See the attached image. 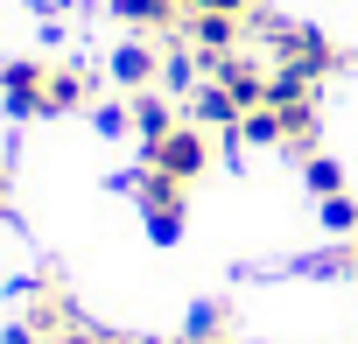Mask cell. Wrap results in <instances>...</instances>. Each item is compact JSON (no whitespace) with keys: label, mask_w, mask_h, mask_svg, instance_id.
I'll use <instances>...</instances> for the list:
<instances>
[{"label":"cell","mask_w":358,"mask_h":344,"mask_svg":"<svg viewBox=\"0 0 358 344\" xmlns=\"http://www.w3.org/2000/svg\"><path fill=\"white\" fill-rule=\"evenodd\" d=\"M127 190H134V204H141V218H148V232L162 239V246H176L183 239V218H190V183H176V176H162V169H134L127 176Z\"/></svg>","instance_id":"cell-1"},{"label":"cell","mask_w":358,"mask_h":344,"mask_svg":"<svg viewBox=\"0 0 358 344\" xmlns=\"http://www.w3.org/2000/svg\"><path fill=\"white\" fill-rule=\"evenodd\" d=\"M260 36H267V50H274L288 71H302V78H316V85L344 64V50H337L323 29H302V22H274V15H267V22H260Z\"/></svg>","instance_id":"cell-2"},{"label":"cell","mask_w":358,"mask_h":344,"mask_svg":"<svg viewBox=\"0 0 358 344\" xmlns=\"http://www.w3.org/2000/svg\"><path fill=\"white\" fill-rule=\"evenodd\" d=\"M148 155V169H162V176H176V183H197L204 169H211V127H197V120H176L162 141H148L141 148Z\"/></svg>","instance_id":"cell-3"},{"label":"cell","mask_w":358,"mask_h":344,"mask_svg":"<svg viewBox=\"0 0 358 344\" xmlns=\"http://www.w3.org/2000/svg\"><path fill=\"white\" fill-rule=\"evenodd\" d=\"M50 71H57V64H36V57H22V64L0 71V99H8V113L43 120V113H50Z\"/></svg>","instance_id":"cell-4"},{"label":"cell","mask_w":358,"mask_h":344,"mask_svg":"<svg viewBox=\"0 0 358 344\" xmlns=\"http://www.w3.org/2000/svg\"><path fill=\"white\" fill-rule=\"evenodd\" d=\"M183 36L197 43V57H204V71H211L218 57H232V50H239V15H211V8H190V15H183Z\"/></svg>","instance_id":"cell-5"},{"label":"cell","mask_w":358,"mask_h":344,"mask_svg":"<svg viewBox=\"0 0 358 344\" xmlns=\"http://www.w3.org/2000/svg\"><path fill=\"white\" fill-rule=\"evenodd\" d=\"M316 127H323L316 99H274V134H281V148L316 155Z\"/></svg>","instance_id":"cell-6"},{"label":"cell","mask_w":358,"mask_h":344,"mask_svg":"<svg viewBox=\"0 0 358 344\" xmlns=\"http://www.w3.org/2000/svg\"><path fill=\"white\" fill-rule=\"evenodd\" d=\"M155 78H162V50H155V43L134 36V43L113 50V85H120V92H148Z\"/></svg>","instance_id":"cell-7"},{"label":"cell","mask_w":358,"mask_h":344,"mask_svg":"<svg viewBox=\"0 0 358 344\" xmlns=\"http://www.w3.org/2000/svg\"><path fill=\"white\" fill-rule=\"evenodd\" d=\"M211 78L239 99V113L267 106V71H260V64H246V57H218V64H211Z\"/></svg>","instance_id":"cell-8"},{"label":"cell","mask_w":358,"mask_h":344,"mask_svg":"<svg viewBox=\"0 0 358 344\" xmlns=\"http://www.w3.org/2000/svg\"><path fill=\"white\" fill-rule=\"evenodd\" d=\"M190 120H197V127H218V134H239L246 113H239V99H232L218 78H204V85L190 92Z\"/></svg>","instance_id":"cell-9"},{"label":"cell","mask_w":358,"mask_h":344,"mask_svg":"<svg viewBox=\"0 0 358 344\" xmlns=\"http://www.w3.org/2000/svg\"><path fill=\"white\" fill-rule=\"evenodd\" d=\"M113 15L141 36H169V29H183V0H113Z\"/></svg>","instance_id":"cell-10"},{"label":"cell","mask_w":358,"mask_h":344,"mask_svg":"<svg viewBox=\"0 0 358 344\" xmlns=\"http://www.w3.org/2000/svg\"><path fill=\"white\" fill-rule=\"evenodd\" d=\"M78 106H92V71L57 64L50 71V113H78Z\"/></svg>","instance_id":"cell-11"},{"label":"cell","mask_w":358,"mask_h":344,"mask_svg":"<svg viewBox=\"0 0 358 344\" xmlns=\"http://www.w3.org/2000/svg\"><path fill=\"white\" fill-rule=\"evenodd\" d=\"M169 127H176V106H169L162 92H134V134H141V148L162 141Z\"/></svg>","instance_id":"cell-12"},{"label":"cell","mask_w":358,"mask_h":344,"mask_svg":"<svg viewBox=\"0 0 358 344\" xmlns=\"http://www.w3.org/2000/svg\"><path fill=\"white\" fill-rule=\"evenodd\" d=\"M225 323H232V309H225V302H197L183 337H190V344H225Z\"/></svg>","instance_id":"cell-13"},{"label":"cell","mask_w":358,"mask_h":344,"mask_svg":"<svg viewBox=\"0 0 358 344\" xmlns=\"http://www.w3.org/2000/svg\"><path fill=\"white\" fill-rule=\"evenodd\" d=\"M302 183H309L316 197H337V190H344V169H337V155H309V162H302Z\"/></svg>","instance_id":"cell-14"},{"label":"cell","mask_w":358,"mask_h":344,"mask_svg":"<svg viewBox=\"0 0 358 344\" xmlns=\"http://www.w3.org/2000/svg\"><path fill=\"white\" fill-rule=\"evenodd\" d=\"M197 64H204V57L169 50V57H162V85H169V92H197Z\"/></svg>","instance_id":"cell-15"},{"label":"cell","mask_w":358,"mask_h":344,"mask_svg":"<svg viewBox=\"0 0 358 344\" xmlns=\"http://www.w3.org/2000/svg\"><path fill=\"white\" fill-rule=\"evenodd\" d=\"M239 141H253V148H281V134H274V106H253V113L239 120Z\"/></svg>","instance_id":"cell-16"},{"label":"cell","mask_w":358,"mask_h":344,"mask_svg":"<svg viewBox=\"0 0 358 344\" xmlns=\"http://www.w3.org/2000/svg\"><path fill=\"white\" fill-rule=\"evenodd\" d=\"M323 225H330V232H358V204H351L344 190H337V197H323Z\"/></svg>","instance_id":"cell-17"},{"label":"cell","mask_w":358,"mask_h":344,"mask_svg":"<svg viewBox=\"0 0 358 344\" xmlns=\"http://www.w3.org/2000/svg\"><path fill=\"white\" fill-rule=\"evenodd\" d=\"M183 8H211V15H246L253 0H183Z\"/></svg>","instance_id":"cell-18"},{"label":"cell","mask_w":358,"mask_h":344,"mask_svg":"<svg viewBox=\"0 0 358 344\" xmlns=\"http://www.w3.org/2000/svg\"><path fill=\"white\" fill-rule=\"evenodd\" d=\"M0 211H8V169H0Z\"/></svg>","instance_id":"cell-19"},{"label":"cell","mask_w":358,"mask_h":344,"mask_svg":"<svg viewBox=\"0 0 358 344\" xmlns=\"http://www.w3.org/2000/svg\"><path fill=\"white\" fill-rule=\"evenodd\" d=\"M351 274H358V239H351Z\"/></svg>","instance_id":"cell-20"}]
</instances>
